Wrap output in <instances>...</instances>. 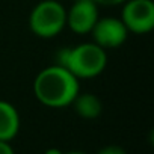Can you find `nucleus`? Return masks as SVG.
Here are the masks:
<instances>
[{
	"instance_id": "1",
	"label": "nucleus",
	"mask_w": 154,
	"mask_h": 154,
	"mask_svg": "<svg viewBox=\"0 0 154 154\" xmlns=\"http://www.w3.org/2000/svg\"><path fill=\"white\" fill-rule=\"evenodd\" d=\"M36 100L45 107L63 109L69 106L80 92L79 79L60 65H50L41 69L33 82Z\"/></svg>"
},
{
	"instance_id": "2",
	"label": "nucleus",
	"mask_w": 154,
	"mask_h": 154,
	"mask_svg": "<svg viewBox=\"0 0 154 154\" xmlns=\"http://www.w3.org/2000/svg\"><path fill=\"white\" fill-rule=\"evenodd\" d=\"M56 65L66 68L77 79H94L106 69L107 54L95 42H83L60 48L56 53Z\"/></svg>"
},
{
	"instance_id": "3",
	"label": "nucleus",
	"mask_w": 154,
	"mask_h": 154,
	"mask_svg": "<svg viewBox=\"0 0 154 154\" xmlns=\"http://www.w3.org/2000/svg\"><path fill=\"white\" fill-rule=\"evenodd\" d=\"M66 26V9L56 0H42L29 15V27L38 38L50 39Z\"/></svg>"
},
{
	"instance_id": "4",
	"label": "nucleus",
	"mask_w": 154,
	"mask_h": 154,
	"mask_svg": "<svg viewBox=\"0 0 154 154\" xmlns=\"http://www.w3.org/2000/svg\"><path fill=\"white\" fill-rule=\"evenodd\" d=\"M121 21L128 32L145 35L154 27L152 0H127L122 8Z\"/></svg>"
},
{
	"instance_id": "5",
	"label": "nucleus",
	"mask_w": 154,
	"mask_h": 154,
	"mask_svg": "<svg viewBox=\"0 0 154 154\" xmlns=\"http://www.w3.org/2000/svg\"><path fill=\"white\" fill-rule=\"evenodd\" d=\"M91 35L97 45H100L104 50H110L118 48L125 42L128 30L121 21V18L104 17L97 20L95 26L91 30Z\"/></svg>"
},
{
	"instance_id": "6",
	"label": "nucleus",
	"mask_w": 154,
	"mask_h": 154,
	"mask_svg": "<svg viewBox=\"0 0 154 154\" xmlns=\"http://www.w3.org/2000/svg\"><path fill=\"white\" fill-rule=\"evenodd\" d=\"M98 18L95 0H75L69 11H66V26L77 35L91 33Z\"/></svg>"
},
{
	"instance_id": "7",
	"label": "nucleus",
	"mask_w": 154,
	"mask_h": 154,
	"mask_svg": "<svg viewBox=\"0 0 154 154\" xmlns=\"http://www.w3.org/2000/svg\"><path fill=\"white\" fill-rule=\"evenodd\" d=\"M20 113L14 104L0 100V140L11 142L20 131Z\"/></svg>"
},
{
	"instance_id": "8",
	"label": "nucleus",
	"mask_w": 154,
	"mask_h": 154,
	"mask_svg": "<svg viewBox=\"0 0 154 154\" xmlns=\"http://www.w3.org/2000/svg\"><path fill=\"white\" fill-rule=\"evenodd\" d=\"M71 104L74 106L75 113L83 119H95L101 115L103 110L101 100L91 92H85V94L79 92Z\"/></svg>"
},
{
	"instance_id": "9",
	"label": "nucleus",
	"mask_w": 154,
	"mask_h": 154,
	"mask_svg": "<svg viewBox=\"0 0 154 154\" xmlns=\"http://www.w3.org/2000/svg\"><path fill=\"white\" fill-rule=\"evenodd\" d=\"M97 154H127V151L118 145H107V146H103Z\"/></svg>"
},
{
	"instance_id": "10",
	"label": "nucleus",
	"mask_w": 154,
	"mask_h": 154,
	"mask_svg": "<svg viewBox=\"0 0 154 154\" xmlns=\"http://www.w3.org/2000/svg\"><path fill=\"white\" fill-rule=\"evenodd\" d=\"M0 154H15V152H14V148L11 146L9 142L0 140Z\"/></svg>"
},
{
	"instance_id": "11",
	"label": "nucleus",
	"mask_w": 154,
	"mask_h": 154,
	"mask_svg": "<svg viewBox=\"0 0 154 154\" xmlns=\"http://www.w3.org/2000/svg\"><path fill=\"white\" fill-rule=\"evenodd\" d=\"M127 0H95L97 5H106V6H116L121 3H125Z\"/></svg>"
},
{
	"instance_id": "12",
	"label": "nucleus",
	"mask_w": 154,
	"mask_h": 154,
	"mask_svg": "<svg viewBox=\"0 0 154 154\" xmlns=\"http://www.w3.org/2000/svg\"><path fill=\"white\" fill-rule=\"evenodd\" d=\"M44 154H65V152H62L59 148H48Z\"/></svg>"
},
{
	"instance_id": "13",
	"label": "nucleus",
	"mask_w": 154,
	"mask_h": 154,
	"mask_svg": "<svg viewBox=\"0 0 154 154\" xmlns=\"http://www.w3.org/2000/svg\"><path fill=\"white\" fill-rule=\"evenodd\" d=\"M65 154H86L83 151H69V152H65Z\"/></svg>"
}]
</instances>
